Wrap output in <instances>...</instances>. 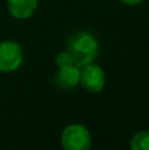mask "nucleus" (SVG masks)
Instances as JSON below:
<instances>
[{
	"label": "nucleus",
	"instance_id": "obj_1",
	"mask_svg": "<svg viewBox=\"0 0 149 150\" xmlns=\"http://www.w3.org/2000/svg\"><path fill=\"white\" fill-rule=\"evenodd\" d=\"M67 47L74 59V65L81 69L94 63V59L99 52V42L92 33L79 30L70 37Z\"/></svg>",
	"mask_w": 149,
	"mask_h": 150
},
{
	"label": "nucleus",
	"instance_id": "obj_2",
	"mask_svg": "<svg viewBox=\"0 0 149 150\" xmlns=\"http://www.w3.org/2000/svg\"><path fill=\"white\" fill-rule=\"evenodd\" d=\"M62 150H90L91 134L82 124H71L63 129L61 134Z\"/></svg>",
	"mask_w": 149,
	"mask_h": 150
},
{
	"label": "nucleus",
	"instance_id": "obj_3",
	"mask_svg": "<svg viewBox=\"0 0 149 150\" xmlns=\"http://www.w3.org/2000/svg\"><path fill=\"white\" fill-rule=\"evenodd\" d=\"M24 61L21 46L15 41L0 42V73H13Z\"/></svg>",
	"mask_w": 149,
	"mask_h": 150
},
{
	"label": "nucleus",
	"instance_id": "obj_4",
	"mask_svg": "<svg viewBox=\"0 0 149 150\" xmlns=\"http://www.w3.org/2000/svg\"><path fill=\"white\" fill-rule=\"evenodd\" d=\"M79 84L86 91L92 93H98L106 86V74L103 69L98 65H90L81 67V82Z\"/></svg>",
	"mask_w": 149,
	"mask_h": 150
},
{
	"label": "nucleus",
	"instance_id": "obj_5",
	"mask_svg": "<svg viewBox=\"0 0 149 150\" xmlns=\"http://www.w3.org/2000/svg\"><path fill=\"white\" fill-rule=\"evenodd\" d=\"M81 82V69L75 65L60 67L55 75V84L63 91H71Z\"/></svg>",
	"mask_w": 149,
	"mask_h": 150
},
{
	"label": "nucleus",
	"instance_id": "obj_6",
	"mask_svg": "<svg viewBox=\"0 0 149 150\" xmlns=\"http://www.w3.org/2000/svg\"><path fill=\"white\" fill-rule=\"evenodd\" d=\"M38 5V0H7L8 12L18 20L29 18Z\"/></svg>",
	"mask_w": 149,
	"mask_h": 150
},
{
	"label": "nucleus",
	"instance_id": "obj_7",
	"mask_svg": "<svg viewBox=\"0 0 149 150\" xmlns=\"http://www.w3.org/2000/svg\"><path fill=\"white\" fill-rule=\"evenodd\" d=\"M131 150H149V130H141L132 137Z\"/></svg>",
	"mask_w": 149,
	"mask_h": 150
},
{
	"label": "nucleus",
	"instance_id": "obj_8",
	"mask_svg": "<svg viewBox=\"0 0 149 150\" xmlns=\"http://www.w3.org/2000/svg\"><path fill=\"white\" fill-rule=\"evenodd\" d=\"M55 63H57L58 67H65V66L74 65V59H73V57H71V54L69 53V50H66V52H62L57 55Z\"/></svg>",
	"mask_w": 149,
	"mask_h": 150
},
{
	"label": "nucleus",
	"instance_id": "obj_9",
	"mask_svg": "<svg viewBox=\"0 0 149 150\" xmlns=\"http://www.w3.org/2000/svg\"><path fill=\"white\" fill-rule=\"evenodd\" d=\"M120 1L126 5H137L140 3H143L144 0H120Z\"/></svg>",
	"mask_w": 149,
	"mask_h": 150
}]
</instances>
